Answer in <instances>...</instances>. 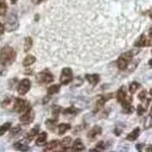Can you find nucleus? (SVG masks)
<instances>
[{"label": "nucleus", "mask_w": 152, "mask_h": 152, "mask_svg": "<svg viewBox=\"0 0 152 152\" xmlns=\"http://www.w3.org/2000/svg\"><path fill=\"white\" fill-rule=\"evenodd\" d=\"M15 59H16V52L10 46H5L0 52V62L3 65H10L15 61Z\"/></svg>", "instance_id": "obj_1"}, {"label": "nucleus", "mask_w": 152, "mask_h": 152, "mask_svg": "<svg viewBox=\"0 0 152 152\" xmlns=\"http://www.w3.org/2000/svg\"><path fill=\"white\" fill-rule=\"evenodd\" d=\"M133 54H134L133 52H126V53L120 55V58L118 59V67H119V69H121V71L126 69V67L128 66L129 61L133 59Z\"/></svg>", "instance_id": "obj_2"}, {"label": "nucleus", "mask_w": 152, "mask_h": 152, "mask_svg": "<svg viewBox=\"0 0 152 152\" xmlns=\"http://www.w3.org/2000/svg\"><path fill=\"white\" fill-rule=\"evenodd\" d=\"M29 109H31V105H30V103L28 101H25L23 98H17L16 99L15 108H13L15 111H17V113H24V111H26Z\"/></svg>", "instance_id": "obj_3"}, {"label": "nucleus", "mask_w": 152, "mask_h": 152, "mask_svg": "<svg viewBox=\"0 0 152 152\" xmlns=\"http://www.w3.org/2000/svg\"><path fill=\"white\" fill-rule=\"evenodd\" d=\"M36 80H37V83H40V84H49V83H52L54 80V77L48 69H45L37 75Z\"/></svg>", "instance_id": "obj_4"}, {"label": "nucleus", "mask_w": 152, "mask_h": 152, "mask_svg": "<svg viewBox=\"0 0 152 152\" xmlns=\"http://www.w3.org/2000/svg\"><path fill=\"white\" fill-rule=\"evenodd\" d=\"M73 79V72L71 68L68 67H65L61 72V75H60V83L62 85H68Z\"/></svg>", "instance_id": "obj_5"}, {"label": "nucleus", "mask_w": 152, "mask_h": 152, "mask_svg": "<svg viewBox=\"0 0 152 152\" xmlns=\"http://www.w3.org/2000/svg\"><path fill=\"white\" fill-rule=\"evenodd\" d=\"M18 25H19V22H18L17 13L13 12V13L9 17V19H7V22H6V28H7L9 31H15V30L18 29Z\"/></svg>", "instance_id": "obj_6"}, {"label": "nucleus", "mask_w": 152, "mask_h": 152, "mask_svg": "<svg viewBox=\"0 0 152 152\" xmlns=\"http://www.w3.org/2000/svg\"><path fill=\"white\" fill-rule=\"evenodd\" d=\"M116 97H118V101H119L121 104H124V103H131V102H132V98H129V97L127 96V91H126L125 86H121V88L118 90Z\"/></svg>", "instance_id": "obj_7"}, {"label": "nucleus", "mask_w": 152, "mask_h": 152, "mask_svg": "<svg viewBox=\"0 0 152 152\" xmlns=\"http://www.w3.org/2000/svg\"><path fill=\"white\" fill-rule=\"evenodd\" d=\"M35 120V113L32 111V109H29L23 113V115L19 118V121L24 125H28V124H31L32 121Z\"/></svg>", "instance_id": "obj_8"}, {"label": "nucleus", "mask_w": 152, "mask_h": 152, "mask_svg": "<svg viewBox=\"0 0 152 152\" xmlns=\"http://www.w3.org/2000/svg\"><path fill=\"white\" fill-rule=\"evenodd\" d=\"M30 86H31V83L29 79H23L19 82L18 86H17V90H18V94L19 95H25L29 90H30Z\"/></svg>", "instance_id": "obj_9"}, {"label": "nucleus", "mask_w": 152, "mask_h": 152, "mask_svg": "<svg viewBox=\"0 0 152 152\" xmlns=\"http://www.w3.org/2000/svg\"><path fill=\"white\" fill-rule=\"evenodd\" d=\"M135 47L140 48V47H145V46H150L151 45V40H147V37L145 35H141L138 37V40L135 41Z\"/></svg>", "instance_id": "obj_10"}, {"label": "nucleus", "mask_w": 152, "mask_h": 152, "mask_svg": "<svg viewBox=\"0 0 152 152\" xmlns=\"http://www.w3.org/2000/svg\"><path fill=\"white\" fill-rule=\"evenodd\" d=\"M113 96H114V94H107V95L99 96V97L97 98V107H98V108H99V107H103L104 103H105L107 101H109Z\"/></svg>", "instance_id": "obj_11"}, {"label": "nucleus", "mask_w": 152, "mask_h": 152, "mask_svg": "<svg viewBox=\"0 0 152 152\" xmlns=\"http://www.w3.org/2000/svg\"><path fill=\"white\" fill-rule=\"evenodd\" d=\"M72 150L73 151H84L85 150L84 142L80 139H75L74 142H73V145H72Z\"/></svg>", "instance_id": "obj_12"}, {"label": "nucleus", "mask_w": 152, "mask_h": 152, "mask_svg": "<svg viewBox=\"0 0 152 152\" xmlns=\"http://www.w3.org/2000/svg\"><path fill=\"white\" fill-rule=\"evenodd\" d=\"M85 78L91 85H96L99 82V74H86Z\"/></svg>", "instance_id": "obj_13"}, {"label": "nucleus", "mask_w": 152, "mask_h": 152, "mask_svg": "<svg viewBox=\"0 0 152 152\" xmlns=\"http://www.w3.org/2000/svg\"><path fill=\"white\" fill-rule=\"evenodd\" d=\"M101 132H102V128L99 127V126H95L89 133H88V137H89V139H95L97 135H99L101 134Z\"/></svg>", "instance_id": "obj_14"}, {"label": "nucleus", "mask_w": 152, "mask_h": 152, "mask_svg": "<svg viewBox=\"0 0 152 152\" xmlns=\"http://www.w3.org/2000/svg\"><path fill=\"white\" fill-rule=\"evenodd\" d=\"M79 113V109L77 108H74V107H68L66 108L65 110H62V114L66 116H69V115H75V114H78Z\"/></svg>", "instance_id": "obj_15"}, {"label": "nucleus", "mask_w": 152, "mask_h": 152, "mask_svg": "<svg viewBox=\"0 0 152 152\" xmlns=\"http://www.w3.org/2000/svg\"><path fill=\"white\" fill-rule=\"evenodd\" d=\"M71 142H72V139H71L69 137L64 138V139L61 140V142H60V146H61L62 151H67V150H68V146L71 145Z\"/></svg>", "instance_id": "obj_16"}, {"label": "nucleus", "mask_w": 152, "mask_h": 152, "mask_svg": "<svg viewBox=\"0 0 152 152\" xmlns=\"http://www.w3.org/2000/svg\"><path fill=\"white\" fill-rule=\"evenodd\" d=\"M46 140H47V133L46 132H42L39 135V138H37V140H36V145L37 146H43L46 144Z\"/></svg>", "instance_id": "obj_17"}, {"label": "nucleus", "mask_w": 152, "mask_h": 152, "mask_svg": "<svg viewBox=\"0 0 152 152\" xmlns=\"http://www.w3.org/2000/svg\"><path fill=\"white\" fill-rule=\"evenodd\" d=\"M39 132H40V126L39 125H37V126H35L29 133H28V137H26V139L28 140H31L35 135H37V134H39Z\"/></svg>", "instance_id": "obj_18"}, {"label": "nucleus", "mask_w": 152, "mask_h": 152, "mask_svg": "<svg viewBox=\"0 0 152 152\" xmlns=\"http://www.w3.org/2000/svg\"><path fill=\"white\" fill-rule=\"evenodd\" d=\"M46 126L48 129L50 131H54L55 129V126H58V120L56 119H49L46 121Z\"/></svg>", "instance_id": "obj_19"}, {"label": "nucleus", "mask_w": 152, "mask_h": 152, "mask_svg": "<svg viewBox=\"0 0 152 152\" xmlns=\"http://www.w3.org/2000/svg\"><path fill=\"white\" fill-rule=\"evenodd\" d=\"M35 61H36V58H35L34 55H28V56H25V59L23 60V65H24L25 67H28V66L32 65Z\"/></svg>", "instance_id": "obj_20"}, {"label": "nucleus", "mask_w": 152, "mask_h": 152, "mask_svg": "<svg viewBox=\"0 0 152 152\" xmlns=\"http://www.w3.org/2000/svg\"><path fill=\"white\" fill-rule=\"evenodd\" d=\"M69 128H71V126H69L68 124H61V125H59V127H58V132H59V134L61 135V134H65Z\"/></svg>", "instance_id": "obj_21"}, {"label": "nucleus", "mask_w": 152, "mask_h": 152, "mask_svg": "<svg viewBox=\"0 0 152 152\" xmlns=\"http://www.w3.org/2000/svg\"><path fill=\"white\" fill-rule=\"evenodd\" d=\"M139 133H140V129H139V128H135L133 132H131V133L127 135V140H131V141L135 140V139L139 137Z\"/></svg>", "instance_id": "obj_22"}, {"label": "nucleus", "mask_w": 152, "mask_h": 152, "mask_svg": "<svg viewBox=\"0 0 152 152\" xmlns=\"http://www.w3.org/2000/svg\"><path fill=\"white\" fill-rule=\"evenodd\" d=\"M13 147L16 148V150H18V151H29L30 150V147L28 146V145H24V144H22V142H15L13 144Z\"/></svg>", "instance_id": "obj_23"}, {"label": "nucleus", "mask_w": 152, "mask_h": 152, "mask_svg": "<svg viewBox=\"0 0 152 152\" xmlns=\"http://www.w3.org/2000/svg\"><path fill=\"white\" fill-rule=\"evenodd\" d=\"M58 146H59V141H58V140H53V141H50V142L48 144V146L45 147V151H46V152H47V151H53V150H55Z\"/></svg>", "instance_id": "obj_24"}, {"label": "nucleus", "mask_w": 152, "mask_h": 152, "mask_svg": "<svg viewBox=\"0 0 152 152\" xmlns=\"http://www.w3.org/2000/svg\"><path fill=\"white\" fill-rule=\"evenodd\" d=\"M7 11V4L5 0H0V16H5Z\"/></svg>", "instance_id": "obj_25"}, {"label": "nucleus", "mask_w": 152, "mask_h": 152, "mask_svg": "<svg viewBox=\"0 0 152 152\" xmlns=\"http://www.w3.org/2000/svg\"><path fill=\"white\" fill-rule=\"evenodd\" d=\"M32 46V40H31V37H26L25 39V42H24V52H29L30 48Z\"/></svg>", "instance_id": "obj_26"}, {"label": "nucleus", "mask_w": 152, "mask_h": 152, "mask_svg": "<svg viewBox=\"0 0 152 152\" xmlns=\"http://www.w3.org/2000/svg\"><path fill=\"white\" fill-rule=\"evenodd\" d=\"M11 128V124L10 122H6V124H4L1 127H0V137H1L3 134H5L9 129Z\"/></svg>", "instance_id": "obj_27"}, {"label": "nucleus", "mask_w": 152, "mask_h": 152, "mask_svg": "<svg viewBox=\"0 0 152 152\" xmlns=\"http://www.w3.org/2000/svg\"><path fill=\"white\" fill-rule=\"evenodd\" d=\"M139 88H140V84H139L138 82H133V83L129 85V92H131V94H135V91L139 90Z\"/></svg>", "instance_id": "obj_28"}, {"label": "nucleus", "mask_w": 152, "mask_h": 152, "mask_svg": "<svg viewBox=\"0 0 152 152\" xmlns=\"http://www.w3.org/2000/svg\"><path fill=\"white\" fill-rule=\"evenodd\" d=\"M122 110H124V113L131 114L133 111V107L131 105V103H124L122 104Z\"/></svg>", "instance_id": "obj_29"}, {"label": "nucleus", "mask_w": 152, "mask_h": 152, "mask_svg": "<svg viewBox=\"0 0 152 152\" xmlns=\"http://www.w3.org/2000/svg\"><path fill=\"white\" fill-rule=\"evenodd\" d=\"M59 90H60V85H52V86L48 88V94L49 95H54V94L59 92Z\"/></svg>", "instance_id": "obj_30"}, {"label": "nucleus", "mask_w": 152, "mask_h": 152, "mask_svg": "<svg viewBox=\"0 0 152 152\" xmlns=\"http://www.w3.org/2000/svg\"><path fill=\"white\" fill-rule=\"evenodd\" d=\"M22 131V128H20V126H16V127H13V128H11V131H10V135L11 137H16L19 132Z\"/></svg>", "instance_id": "obj_31"}, {"label": "nucleus", "mask_w": 152, "mask_h": 152, "mask_svg": "<svg viewBox=\"0 0 152 152\" xmlns=\"http://www.w3.org/2000/svg\"><path fill=\"white\" fill-rule=\"evenodd\" d=\"M60 111H61V108H60V107H58V105H54V107H53V116H54V119L58 120Z\"/></svg>", "instance_id": "obj_32"}, {"label": "nucleus", "mask_w": 152, "mask_h": 152, "mask_svg": "<svg viewBox=\"0 0 152 152\" xmlns=\"http://www.w3.org/2000/svg\"><path fill=\"white\" fill-rule=\"evenodd\" d=\"M104 148H105L104 142H103V141H99V142L97 144V147H96L95 150H92V151H102V150H104Z\"/></svg>", "instance_id": "obj_33"}, {"label": "nucleus", "mask_w": 152, "mask_h": 152, "mask_svg": "<svg viewBox=\"0 0 152 152\" xmlns=\"http://www.w3.org/2000/svg\"><path fill=\"white\" fill-rule=\"evenodd\" d=\"M137 113H138V115H142V114L145 113V107L138 105V107H137Z\"/></svg>", "instance_id": "obj_34"}, {"label": "nucleus", "mask_w": 152, "mask_h": 152, "mask_svg": "<svg viewBox=\"0 0 152 152\" xmlns=\"http://www.w3.org/2000/svg\"><path fill=\"white\" fill-rule=\"evenodd\" d=\"M146 95H147V92H146L145 90H142V91L138 95V97H139L140 101H145V99H146Z\"/></svg>", "instance_id": "obj_35"}, {"label": "nucleus", "mask_w": 152, "mask_h": 152, "mask_svg": "<svg viewBox=\"0 0 152 152\" xmlns=\"http://www.w3.org/2000/svg\"><path fill=\"white\" fill-rule=\"evenodd\" d=\"M10 102H11V98H10V97H7V98L1 103V107H3V108H6V105H7Z\"/></svg>", "instance_id": "obj_36"}, {"label": "nucleus", "mask_w": 152, "mask_h": 152, "mask_svg": "<svg viewBox=\"0 0 152 152\" xmlns=\"http://www.w3.org/2000/svg\"><path fill=\"white\" fill-rule=\"evenodd\" d=\"M145 127H146V128H150V127H151V115L147 116V122H146Z\"/></svg>", "instance_id": "obj_37"}, {"label": "nucleus", "mask_w": 152, "mask_h": 152, "mask_svg": "<svg viewBox=\"0 0 152 152\" xmlns=\"http://www.w3.org/2000/svg\"><path fill=\"white\" fill-rule=\"evenodd\" d=\"M42 1H45V0H32L34 4H40V3H42Z\"/></svg>", "instance_id": "obj_38"}, {"label": "nucleus", "mask_w": 152, "mask_h": 152, "mask_svg": "<svg viewBox=\"0 0 152 152\" xmlns=\"http://www.w3.org/2000/svg\"><path fill=\"white\" fill-rule=\"evenodd\" d=\"M3 32H4V25L0 23V34H3Z\"/></svg>", "instance_id": "obj_39"}, {"label": "nucleus", "mask_w": 152, "mask_h": 152, "mask_svg": "<svg viewBox=\"0 0 152 152\" xmlns=\"http://www.w3.org/2000/svg\"><path fill=\"white\" fill-rule=\"evenodd\" d=\"M11 3H12V4H16V3H17V0H11Z\"/></svg>", "instance_id": "obj_40"}]
</instances>
